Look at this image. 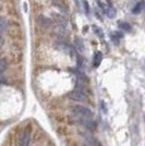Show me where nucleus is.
I'll return each instance as SVG.
<instances>
[{"instance_id": "obj_10", "label": "nucleus", "mask_w": 145, "mask_h": 146, "mask_svg": "<svg viewBox=\"0 0 145 146\" xmlns=\"http://www.w3.org/2000/svg\"><path fill=\"white\" fill-rule=\"evenodd\" d=\"M93 31H94V33H95V34H96L97 36L99 37L100 39L105 37V35H104V33H103V31L100 30L98 26H96V25H93Z\"/></svg>"}, {"instance_id": "obj_4", "label": "nucleus", "mask_w": 145, "mask_h": 146, "mask_svg": "<svg viewBox=\"0 0 145 146\" xmlns=\"http://www.w3.org/2000/svg\"><path fill=\"white\" fill-rule=\"evenodd\" d=\"M78 122L80 124H82L84 128L88 129L90 131H94L96 129V123L93 122L91 119H86V118H79L78 119Z\"/></svg>"}, {"instance_id": "obj_11", "label": "nucleus", "mask_w": 145, "mask_h": 146, "mask_svg": "<svg viewBox=\"0 0 145 146\" xmlns=\"http://www.w3.org/2000/svg\"><path fill=\"white\" fill-rule=\"evenodd\" d=\"M142 8H143V2L141 1L139 3H136V6L133 8L132 13L133 14H139V13H141V11H142Z\"/></svg>"}, {"instance_id": "obj_5", "label": "nucleus", "mask_w": 145, "mask_h": 146, "mask_svg": "<svg viewBox=\"0 0 145 146\" xmlns=\"http://www.w3.org/2000/svg\"><path fill=\"white\" fill-rule=\"evenodd\" d=\"M102 60H103V54L100 51H96L94 57H93V64H94V67L95 68L98 67L100 64Z\"/></svg>"}, {"instance_id": "obj_3", "label": "nucleus", "mask_w": 145, "mask_h": 146, "mask_svg": "<svg viewBox=\"0 0 145 146\" xmlns=\"http://www.w3.org/2000/svg\"><path fill=\"white\" fill-rule=\"evenodd\" d=\"M31 140V131L29 129H26L24 131H22L19 137V146H29Z\"/></svg>"}, {"instance_id": "obj_2", "label": "nucleus", "mask_w": 145, "mask_h": 146, "mask_svg": "<svg viewBox=\"0 0 145 146\" xmlns=\"http://www.w3.org/2000/svg\"><path fill=\"white\" fill-rule=\"evenodd\" d=\"M69 98L74 102H86L87 100V96L85 95L81 90H74L69 94Z\"/></svg>"}, {"instance_id": "obj_7", "label": "nucleus", "mask_w": 145, "mask_h": 146, "mask_svg": "<svg viewBox=\"0 0 145 146\" xmlns=\"http://www.w3.org/2000/svg\"><path fill=\"white\" fill-rule=\"evenodd\" d=\"M121 37H122V34L118 33V32H114V33H111V35H110V38H111V40H112V42H114L115 44L119 43V40H120Z\"/></svg>"}, {"instance_id": "obj_6", "label": "nucleus", "mask_w": 145, "mask_h": 146, "mask_svg": "<svg viewBox=\"0 0 145 146\" xmlns=\"http://www.w3.org/2000/svg\"><path fill=\"white\" fill-rule=\"evenodd\" d=\"M7 25H8V23H7L6 19L0 17V37L5 33V31L7 30Z\"/></svg>"}, {"instance_id": "obj_12", "label": "nucleus", "mask_w": 145, "mask_h": 146, "mask_svg": "<svg viewBox=\"0 0 145 146\" xmlns=\"http://www.w3.org/2000/svg\"><path fill=\"white\" fill-rule=\"evenodd\" d=\"M83 3H84L85 13H86V14H88V13H90V7H88V3H87V1H86V0H84V2H83Z\"/></svg>"}, {"instance_id": "obj_13", "label": "nucleus", "mask_w": 145, "mask_h": 146, "mask_svg": "<svg viewBox=\"0 0 145 146\" xmlns=\"http://www.w3.org/2000/svg\"><path fill=\"white\" fill-rule=\"evenodd\" d=\"M5 61L2 60V59H0V74H1V72L3 71V69H5Z\"/></svg>"}, {"instance_id": "obj_8", "label": "nucleus", "mask_w": 145, "mask_h": 146, "mask_svg": "<svg viewBox=\"0 0 145 146\" xmlns=\"http://www.w3.org/2000/svg\"><path fill=\"white\" fill-rule=\"evenodd\" d=\"M105 10V13L107 14V17L108 18H110V19H114L116 17V10L112 8V7H110V8H108V9H104Z\"/></svg>"}, {"instance_id": "obj_1", "label": "nucleus", "mask_w": 145, "mask_h": 146, "mask_svg": "<svg viewBox=\"0 0 145 146\" xmlns=\"http://www.w3.org/2000/svg\"><path fill=\"white\" fill-rule=\"evenodd\" d=\"M72 112L78 118L91 119L93 117V111L91 109H88L87 107H84V106H74V107H72Z\"/></svg>"}, {"instance_id": "obj_14", "label": "nucleus", "mask_w": 145, "mask_h": 146, "mask_svg": "<svg viewBox=\"0 0 145 146\" xmlns=\"http://www.w3.org/2000/svg\"><path fill=\"white\" fill-rule=\"evenodd\" d=\"M107 2H108V5H110V6H111V0H107Z\"/></svg>"}, {"instance_id": "obj_9", "label": "nucleus", "mask_w": 145, "mask_h": 146, "mask_svg": "<svg viewBox=\"0 0 145 146\" xmlns=\"http://www.w3.org/2000/svg\"><path fill=\"white\" fill-rule=\"evenodd\" d=\"M118 26H119V29L126 31V32H130V31H131V25L128 24L127 22H119V23H118Z\"/></svg>"}]
</instances>
